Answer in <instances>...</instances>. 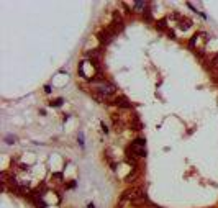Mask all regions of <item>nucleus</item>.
Wrapping results in <instances>:
<instances>
[{
  "instance_id": "1",
  "label": "nucleus",
  "mask_w": 218,
  "mask_h": 208,
  "mask_svg": "<svg viewBox=\"0 0 218 208\" xmlns=\"http://www.w3.org/2000/svg\"><path fill=\"white\" fill-rule=\"evenodd\" d=\"M130 151H131L135 156H139V157H144L146 156V141L143 138H138L135 139L130 146Z\"/></svg>"
},
{
  "instance_id": "2",
  "label": "nucleus",
  "mask_w": 218,
  "mask_h": 208,
  "mask_svg": "<svg viewBox=\"0 0 218 208\" xmlns=\"http://www.w3.org/2000/svg\"><path fill=\"white\" fill-rule=\"evenodd\" d=\"M117 105L123 107V108H131V103H130V102H128V98H125V97L117 98Z\"/></svg>"
},
{
  "instance_id": "3",
  "label": "nucleus",
  "mask_w": 218,
  "mask_h": 208,
  "mask_svg": "<svg viewBox=\"0 0 218 208\" xmlns=\"http://www.w3.org/2000/svg\"><path fill=\"white\" fill-rule=\"evenodd\" d=\"M99 39L100 41H102V43H110V41H112V36H110V33L108 31H103V33H100V36H99Z\"/></svg>"
},
{
  "instance_id": "4",
  "label": "nucleus",
  "mask_w": 218,
  "mask_h": 208,
  "mask_svg": "<svg viewBox=\"0 0 218 208\" xmlns=\"http://www.w3.org/2000/svg\"><path fill=\"white\" fill-rule=\"evenodd\" d=\"M62 103H64V98H54L49 102V107H61Z\"/></svg>"
},
{
  "instance_id": "5",
  "label": "nucleus",
  "mask_w": 218,
  "mask_h": 208,
  "mask_svg": "<svg viewBox=\"0 0 218 208\" xmlns=\"http://www.w3.org/2000/svg\"><path fill=\"white\" fill-rule=\"evenodd\" d=\"M15 141H17V138L12 136V134H7V136H5V143L7 144H13Z\"/></svg>"
},
{
  "instance_id": "6",
  "label": "nucleus",
  "mask_w": 218,
  "mask_h": 208,
  "mask_svg": "<svg viewBox=\"0 0 218 208\" xmlns=\"http://www.w3.org/2000/svg\"><path fill=\"white\" fill-rule=\"evenodd\" d=\"M143 7H144V2H135V10L136 12H141Z\"/></svg>"
},
{
  "instance_id": "7",
  "label": "nucleus",
  "mask_w": 218,
  "mask_h": 208,
  "mask_svg": "<svg viewBox=\"0 0 218 208\" xmlns=\"http://www.w3.org/2000/svg\"><path fill=\"white\" fill-rule=\"evenodd\" d=\"M77 141H79V144L84 148V133H82V131H79V134H77Z\"/></svg>"
},
{
  "instance_id": "8",
  "label": "nucleus",
  "mask_w": 218,
  "mask_h": 208,
  "mask_svg": "<svg viewBox=\"0 0 218 208\" xmlns=\"http://www.w3.org/2000/svg\"><path fill=\"white\" fill-rule=\"evenodd\" d=\"M100 125H102V130H103V133H108V128H107V125L103 123V121H102Z\"/></svg>"
},
{
  "instance_id": "9",
  "label": "nucleus",
  "mask_w": 218,
  "mask_h": 208,
  "mask_svg": "<svg viewBox=\"0 0 218 208\" xmlns=\"http://www.w3.org/2000/svg\"><path fill=\"white\" fill-rule=\"evenodd\" d=\"M44 92H46V93H51V85H46V87H44Z\"/></svg>"
},
{
  "instance_id": "10",
  "label": "nucleus",
  "mask_w": 218,
  "mask_h": 208,
  "mask_svg": "<svg viewBox=\"0 0 218 208\" xmlns=\"http://www.w3.org/2000/svg\"><path fill=\"white\" fill-rule=\"evenodd\" d=\"M87 208H95V205H93V203H89V207Z\"/></svg>"
}]
</instances>
